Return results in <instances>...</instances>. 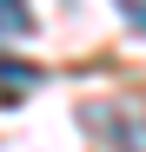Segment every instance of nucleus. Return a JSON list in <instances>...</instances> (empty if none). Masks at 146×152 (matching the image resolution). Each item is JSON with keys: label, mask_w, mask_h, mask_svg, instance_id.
Returning <instances> with one entry per match:
<instances>
[{"label": "nucleus", "mask_w": 146, "mask_h": 152, "mask_svg": "<svg viewBox=\"0 0 146 152\" xmlns=\"http://www.w3.org/2000/svg\"><path fill=\"white\" fill-rule=\"evenodd\" d=\"M86 126L113 152H146V113H133V106H86Z\"/></svg>", "instance_id": "f257e3e1"}, {"label": "nucleus", "mask_w": 146, "mask_h": 152, "mask_svg": "<svg viewBox=\"0 0 146 152\" xmlns=\"http://www.w3.org/2000/svg\"><path fill=\"white\" fill-rule=\"evenodd\" d=\"M33 86H40V66H27V60H0V106L27 99Z\"/></svg>", "instance_id": "f03ea898"}, {"label": "nucleus", "mask_w": 146, "mask_h": 152, "mask_svg": "<svg viewBox=\"0 0 146 152\" xmlns=\"http://www.w3.org/2000/svg\"><path fill=\"white\" fill-rule=\"evenodd\" d=\"M33 33V7L27 0H0V40H27Z\"/></svg>", "instance_id": "7ed1b4c3"}, {"label": "nucleus", "mask_w": 146, "mask_h": 152, "mask_svg": "<svg viewBox=\"0 0 146 152\" xmlns=\"http://www.w3.org/2000/svg\"><path fill=\"white\" fill-rule=\"evenodd\" d=\"M119 13H126V27L146 33V0H119Z\"/></svg>", "instance_id": "20e7f679"}]
</instances>
